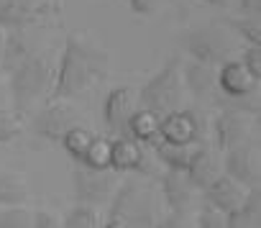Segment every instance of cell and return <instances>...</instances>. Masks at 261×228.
Returning <instances> with one entry per match:
<instances>
[{
	"label": "cell",
	"mask_w": 261,
	"mask_h": 228,
	"mask_svg": "<svg viewBox=\"0 0 261 228\" xmlns=\"http://www.w3.org/2000/svg\"><path fill=\"white\" fill-rule=\"evenodd\" d=\"M128 6L136 16H151L156 11V0H128Z\"/></svg>",
	"instance_id": "34"
},
{
	"label": "cell",
	"mask_w": 261,
	"mask_h": 228,
	"mask_svg": "<svg viewBox=\"0 0 261 228\" xmlns=\"http://www.w3.org/2000/svg\"><path fill=\"white\" fill-rule=\"evenodd\" d=\"M182 49H185V54L190 59H195L200 64L220 67L233 54V41H230V36H228V31L223 26L205 23V26L190 29L182 36Z\"/></svg>",
	"instance_id": "5"
},
{
	"label": "cell",
	"mask_w": 261,
	"mask_h": 228,
	"mask_svg": "<svg viewBox=\"0 0 261 228\" xmlns=\"http://www.w3.org/2000/svg\"><path fill=\"white\" fill-rule=\"evenodd\" d=\"M149 151L154 154L156 164H162L164 169L185 172L192 146H177V144H167V141H162V139H159V141H154V144L149 146Z\"/></svg>",
	"instance_id": "21"
},
{
	"label": "cell",
	"mask_w": 261,
	"mask_h": 228,
	"mask_svg": "<svg viewBox=\"0 0 261 228\" xmlns=\"http://www.w3.org/2000/svg\"><path fill=\"white\" fill-rule=\"evenodd\" d=\"M82 167H90V169H110V141L108 139H92L87 151L82 154L80 159Z\"/></svg>",
	"instance_id": "25"
},
{
	"label": "cell",
	"mask_w": 261,
	"mask_h": 228,
	"mask_svg": "<svg viewBox=\"0 0 261 228\" xmlns=\"http://www.w3.org/2000/svg\"><path fill=\"white\" fill-rule=\"evenodd\" d=\"M182 59L174 54L169 57L139 90V108H149L154 113H159V116H167L169 110L179 108L182 103Z\"/></svg>",
	"instance_id": "4"
},
{
	"label": "cell",
	"mask_w": 261,
	"mask_h": 228,
	"mask_svg": "<svg viewBox=\"0 0 261 228\" xmlns=\"http://www.w3.org/2000/svg\"><path fill=\"white\" fill-rule=\"evenodd\" d=\"M72 187H74V200L82 205H102L110 200L115 190V172L113 169H90L77 164L72 172Z\"/></svg>",
	"instance_id": "9"
},
{
	"label": "cell",
	"mask_w": 261,
	"mask_h": 228,
	"mask_svg": "<svg viewBox=\"0 0 261 228\" xmlns=\"http://www.w3.org/2000/svg\"><path fill=\"white\" fill-rule=\"evenodd\" d=\"M238 62L248 69V74H251L253 80H261V46L248 44V46L241 52V59H238Z\"/></svg>",
	"instance_id": "30"
},
{
	"label": "cell",
	"mask_w": 261,
	"mask_h": 228,
	"mask_svg": "<svg viewBox=\"0 0 261 228\" xmlns=\"http://www.w3.org/2000/svg\"><path fill=\"white\" fill-rule=\"evenodd\" d=\"M34 54V44L26 34V29H11L6 31L3 39V52H0V69L11 72L13 67H18L23 59H29Z\"/></svg>",
	"instance_id": "20"
},
{
	"label": "cell",
	"mask_w": 261,
	"mask_h": 228,
	"mask_svg": "<svg viewBox=\"0 0 261 228\" xmlns=\"http://www.w3.org/2000/svg\"><path fill=\"white\" fill-rule=\"evenodd\" d=\"M21 136V123H18V113L8 110L0 105V146L11 144Z\"/></svg>",
	"instance_id": "27"
},
{
	"label": "cell",
	"mask_w": 261,
	"mask_h": 228,
	"mask_svg": "<svg viewBox=\"0 0 261 228\" xmlns=\"http://www.w3.org/2000/svg\"><path fill=\"white\" fill-rule=\"evenodd\" d=\"M134 108H136L134 90L125 87V85L113 87L102 100V123H105V129L113 136H125V123H128V116L134 113Z\"/></svg>",
	"instance_id": "11"
},
{
	"label": "cell",
	"mask_w": 261,
	"mask_h": 228,
	"mask_svg": "<svg viewBox=\"0 0 261 228\" xmlns=\"http://www.w3.org/2000/svg\"><path fill=\"white\" fill-rule=\"evenodd\" d=\"M108 74V52L90 44L87 39H80L77 34H69L59 57V64L54 69V85L49 97L51 100H69L87 87H92L97 80Z\"/></svg>",
	"instance_id": "1"
},
{
	"label": "cell",
	"mask_w": 261,
	"mask_h": 228,
	"mask_svg": "<svg viewBox=\"0 0 261 228\" xmlns=\"http://www.w3.org/2000/svg\"><path fill=\"white\" fill-rule=\"evenodd\" d=\"M108 215L128 228H151L159 218V195L146 180H125L108 200Z\"/></svg>",
	"instance_id": "2"
},
{
	"label": "cell",
	"mask_w": 261,
	"mask_h": 228,
	"mask_svg": "<svg viewBox=\"0 0 261 228\" xmlns=\"http://www.w3.org/2000/svg\"><path fill=\"white\" fill-rule=\"evenodd\" d=\"M251 118L243 116V113H233V110H220L215 121H213V141L215 149L223 154L230 146L251 139Z\"/></svg>",
	"instance_id": "12"
},
{
	"label": "cell",
	"mask_w": 261,
	"mask_h": 228,
	"mask_svg": "<svg viewBox=\"0 0 261 228\" xmlns=\"http://www.w3.org/2000/svg\"><path fill=\"white\" fill-rule=\"evenodd\" d=\"M31 228H62V220L49 210H36L31 213Z\"/></svg>",
	"instance_id": "33"
},
{
	"label": "cell",
	"mask_w": 261,
	"mask_h": 228,
	"mask_svg": "<svg viewBox=\"0 0 261 228\" xmlns=\"http://www.w3.org/2000/svg\"><path fill=\"white\" fill-rule=\"evenodd\" d=\"M0 228H31V210L23 205H8L0 210Z\"/></svg>",
	"instance_id": "28"
},
{
	"label": "cell",
	"mask_w": 261,
	"mask_h": 228,
	"mask_svg": "<svg viewBox=\"0 0 261 228\" xmlns=\"http://www.w3.org/2000/svg\"><path fill=\"white\" fill-rule=\"evenodd\" d=\"M0 3H3V0H0Z\"/></svg>",
	"instance_id": "39"
},
{
	"label": "cell",
	"mask_w": 261,
	"mask_h": 228,
	"mask_svg": "<svg viewBox=\"0 0 261 228\" xmlns=\"http://www.w3.org/2000/svg\"><path fill=\"white\" fill-rule=\"evenodd\" d=\"M26 197H29V187H26L23 177H18L13 172H3V174H0V208L23 205Z\"/></svg>",
	"instance_id": "22"
},
{
	"label": "cell",
	"mask_w": 261,
	"mask_h": 228,
	"mask_svg": "<svg viewBox=\"0 0 261 228\" xmlns=\"http://www.w3.org/2000/svg\"><path fill=\"white\" fill-rule=\"evenodd\" d=\"M200 3H205V6H210V8H228L230 0H200Z\"/></svg>",
	"instance_id": "37"
},
{
	"label": "cell",
	"mask_w": 261,
	"mask_h": 228,
	"mask_svg": "<svg viewBox=\"0 0 261 228\" xmlns=\"http://www.w3.org/2000/svg\"><path fill=\"white\" fill-rule=\"evenodd\" d=\"M220 169L225 177H230L233 182H238L241 187H256L261 182V167H258V144L256 139H246L236 146H230L228 151H223L220 159Z\"/></svg>",
	"instance_id": "6"
},
{
	"label": "cell",
	"mask_w": 261,
	"mask_h": 228,
	"mask_svg": "<svg viewBox=\"0 0 261 228\" xmlns=\"http://www.w3.org/2000/svg\"><path fill=\"white\" fill-rule=\"evenodd\" d=\"M182 85L195 100H215L218 97V82H215V67L200 64L195 59H185L182 67Z\"/></svg>",
	"instance_id": "18"
},
{
	"label": "cell",
	"mask_w": 261,
	"mask_h": 228,
	"mask_svg": "<svg viewBox=\"0 0 261 228\" xmlns=\"http://www.w3.org/2000/svg\"><path fill=\"white\" fill-rule=\"evenodd\" d=\"M159 139L177 146H195L205 141V121L195 108H174L162 116Z\"/></svg>",
	"instance_id": "7"
},
{
	"label": "cell",
	"mask_w": 261,
	"mask_h": 228,
	"mask_svg": "<svg viewBox=\"0 0 261 228\" xmlns=\"http://www.w3.org/2000/svg\"><path fill=\"white\" fill-rule=\"evenodd\" d=\"M225 228H261V218L251 215V213H243L238 208V210L225 213Z\"/></svg>",
	"instance_id": "31"
},
{
	"label": "cell",
	"mask_w": 261,
	"mask_h": 228,
	"mask_svg": "<svg viewBox=\"0 0 261 228\" xmlns=\"http://www.w3.org/2000/svg\"><path fill=\"white\" fill-rule=\"evenodd\" d=\"M228 29L236 34V39H241L246 46H261V21L258 16H241V18H230Z\"/></svg>",
	"instance_id": "24"
},
{
	"label": "cell",
	"mask_w": 261,
	"mask_h": 228,
	"mask_svg": "<svg viewBox=\"0 0 261 228\" xmlns=\"http://www.w3.org/2000/svg\"><path fill=\"white\" fill-rule=\"evenodd\" d=\"M202 192V202L218 213H230V210H238L243 197H246V187H241L238 182H233L230 177H225L223 172L205 187L200 190Z\"/></svg>",
	"instance_id": "17"
},
{
	"label": "cell",
	"mask_w": 261,
	"mask_h": 228,
	"mask_svg": "<svg viewBox=\"0 0 261 228\" xmlns=\"http://www.w3.org/2000/svg\"><path fill=\"white\" fill-rule=\"evenodd\" d=\"M100 228H128V225H125L123 220H118V218H110V215H108V218H105V223H102Z\"/></svg>",
	"instance_id": "36"
},
{
	"label": "cell",
	"mask_w": 261,
	"mask_h": 228,
	"mask_svg": "<svg viewBox=\"0 0 261 228\" xmlns=\"http://www.w3.org/2000/svg\"><path fill=\"white\" fill-rule=\"evenodd\" d=\"M51 8L36 0H3L0 3V29H29L39 23Z\"/></svg>",
	"instance_id": "15"
},
{
	"label": "cell",
	"mask_w": 261,
	"mask_h": 228,
	"mask_svg": "<svg viewBox=\"0 0 261 228\" xmlns=\"http://www.w3.org/2000/svg\"><path fill=\"white\" fill-rule=\"evenodd\" d=\"M195 228H225V215L207 208V205H202V210L195 218Z\"/></svg>",
	"instance_id": "32"
},
{
	"label": "cell",
	"mask_w": 261,
	"mask_h": 228,
	"mask_svg": "<svg viewBox=\"0 0 261 228\" xmlns=\"http://www.w3.org/2000/svg\"><path fill=\"white\" fill-rule=\"evenodd\" d=\"M156 162L149 157V146H141L130 136H115L110 141V169L115 174H156Z\"/></svg>",
	"instance_id": "8"
},
{
	"label": "cell",
	"mask_w": 261,
	"mask_h": 228,
	"mask_svg": "<svg viewBox=\"0 0 261 228\" xmlns=\"http://www.w3.org/2000/svg\"><path fill=\"white\" fill-rule=\"evenodd\" d=\"M151 228H195L187 210H169L167 215H159Z\"/></svg>",
	"instance_id": "29"
},
{
	"label": "cell",
	"mask_w": 261,
	"mask_h": 228,
	"mask_svg": "<svg viewBox=\"0 0 261 228\" xmlns=\"http://www.w3.org/2000/svg\"><path fill=\"white\" fill-rule=\"evenodd\" d=\"M62 228H100L97 220V210L92 205H82L77 202L62 220Z\"/></svg>",
	"instance_id": "26"
},
{
	"label": "cell",
	"mask_w": 261,
	"mask_h": 228,
	"mask_svg": "<svg viewBox=\"0 0 261 228\" xmlns=\"http://www.w3.org/2000/svg\"><path fill=\"white\" fill-rule=\"evenodd\" d=\"M3 39H6V29H0V52H3Z\"/></svg>",
	"instance_id": "38"
},
{
	"label": "cell",
	"mask_w": 261,
	"mask_h": 228,
	"mask_svg": "<svg viewBox=\"0 0 261 228\" xmlns=\"http://www.w3.org/2000/svg\"><path fill=\"white\" fill-rule=\"evenodd\" d=\"M54 85V64L51 59L41 57V54H31L29 59H23L18 67H13L8 72V90H11V100H13V110L26 113L39 97L49 95Z\"/></svg>",
	"instance_id": "3"
},
{
	"label": "cell",
	"mask_w": 261,
	"mask_h": 228,
	"mask_svg": "<svg viewBox=\"0 0 261 228\" xmlns=\"http://www.w3.org/2000/svg\"><path fill=\"white\" fill-rule=\"evenodd\" d=\"M220 172H223V169H220L218 149H215V146H207L205 141L195 144L192 151H190L187 167H185V177H187L197 190H205Z\"/></svg>",
	"instance_id": "14"
},
{
	"label": "cell",
	"mask_w": 261,
	"mask_h": 228,
	"mask_svg": "<svg viewBox=\"0 0 261 228\" xmlns=\"http://www.w3.org/2000/svg\"><path fill=\"white\" fill-rule=\"evenodd\" d=\"M72 126H77V110L72 105H67L64 100H51L46 108H41L31 118L34 136H39L49 144H59L62 136Z\"/></svg>",
	"instance_id": "10"
},
{
	"label": "cell",
	"mask_w": 261,
	"mask_h": 228,
	"mask_svg": "<svg viewBox=\"0 0 261 228\" xmlns=\"http://www.w3.org/2000/svg\"><path fill=\"white\" fill-rule=\"evenodd\" d=\"M159 126H162L159 113L149 108H134V113L128 116V123H125V136L139 141L141 146H151L154 141H159Z\"/></svg>",
	"instance_id": "19"
},
{
	"label": "cell",
	"mask_w": 261,
	"mask_h": 228,
	"mask_svg": "<svg viewBox=\"0 0 261 228\" xmlns=\"http://www.w3.org/2000/svg\"><path fill=\"white\" fill-rule=\"evenodd\" d=\"M159 182H162V200L169 210H192L195 205V195L200 192L187 177L185 172H177V169H164L159 174Z\"/></svg>",
	"instance_id": "16"
},
{
	"label": "cell",
	"mask_w": 261,
	"mask_h": 228,
	"mask_svg": "<svg viewBox=\"0 0 261 228\" xmlns=\"http://www.w3.org/2000/svg\"><path fill=\"white\" fill-rule=\"evenodd\" d=\"M218 92L225 97H248L258 92V80L248 74V69L238 59H228L215 69Z\"/></svg>",
	"instance_id": "13"
},
{
	"label": "cell",
	"mask_w": 261,
	"mask_h": 228,
	"mask_svg": "<svg viewBox=\"0 0 261 228\" xmlns=\"http://www.w3.org/2000/svg\"><path fill=\"white\" fill-rule=\"evenodd\" d=\"M95 139V134L90 131V129H82L80 123L77 126H72L64 136H62V146H64V151L69 154V159H74L77 164H80V159H82V154L87 151V146H90V141Z\"/></svg>",
	"instance_id": "23"
},
{
	"label": "cell",
	"mask_w": 261,
	"mask_h": 228,
	"mask_svg": "<svg viewBox=\"0 0 261 228\" xmlns=\"http://www.w3.org/2000/svg\"><path fill=\"white\" fill-rule=\"evenodd\" d=\"M236 6L243 16H258L261 13V0H236Z\"/></svg>",
	"instance_id": "35"
}]
</instances>
